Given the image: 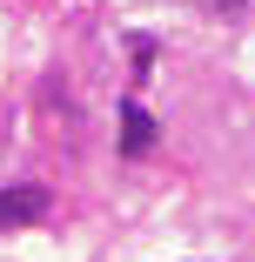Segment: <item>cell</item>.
Masks as SVG:
<instances>
[{
	"mask_svg": "<svg viewBox=\"0 0 255 262\" xmlns=\"http://www.w3.org/2000/svg\"><path fill=\"white\" fill-rule=\"evenodd\" d=\"M47 215V188L40 182H14V188H0V229H27Z\"/></svg>",
	"mask_w": 255,
	"mask_h": 262,
	"instance_id": "6da1fadb",
	"label": "cell"
},
{
	"mask_svg": "<svg viewBox=\"0 0 255 262\" xmlns=\"http://www.w3.org/2000/svg\"><path fill=\"white\" fill-rule=\"evenodd\" d=\"M121 148L128 155H148V148H155V121H148L141 101H121Z\"/></svg>",
	"mask_w": 255,
	"mask_h": 262,
	"instance_id": "7a4b0ae2",
	"label": "cell"
},
{
	"mask_svg": "<svg viewBox=\"0 0 255 262\" xmlns=\"http://www.w3.org/2000/svg\"><path fill=\"white\" fill-rule=\"evenodd\" d=\"M208 7H242V0H208Z\"/></svg>",
	"mask_w": 255,
	"mask_h": 262,
	"instance_id": "3957f363",
	"label": "cell"
}]
</instances>
